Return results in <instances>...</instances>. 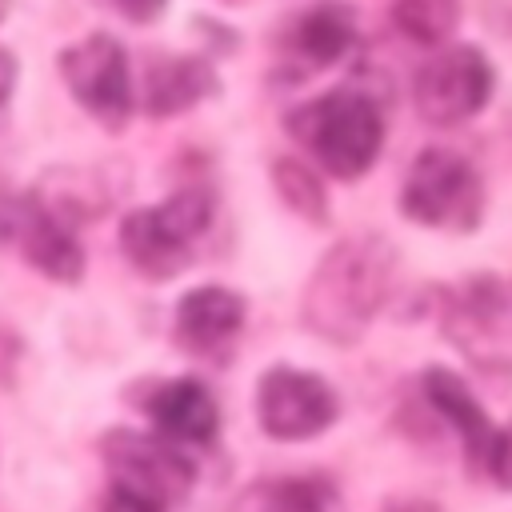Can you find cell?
Wrapping results in <instances>:
<instances>
[{"mask_svg":"<svg viewBox=\"0 0 512 512\" xmlns=\"http://www.w3.org/2000/svg\"><path fill=\"white\" fill-rule=\"evenodd\" d=\"M400 208L416 224L468 232L484 212V188L464 156L448 148H424L404 176Z\"/></svg>","mask_w":512,"mask_h":512,"instance_id":"5","label":"cell"},{"mask_svg":"<svg viewBox=\"0 0 512 512\" xmlns=\"http://www.w3.org/2000/svg\"><path fill=\"white\" fill-rule=\"evenodd\" d=\"M100 512H160V508H152V504H140V500H132V496H124V492L108 488V496H104Z\"/></svg>","mask_w":512,"mask_h":512,"instance_id":"19","label":"cell"},{"mask_svg":"<svg viewBox=\"0 0 512 512\" xmlns=\"http://www.w3.org/2000/svg\"><path fill=\"white\" fill-rule=\"evenodd\" d=\"M392 20L408 40L440 44L460 20V0H392Z\"/></svg>","mask_w":512,"mask_h":512,"instance_id":"16","label":"cell"},{"mask_svg":"<svg viewBox=\"0 0 512 512\" xmlns=\"http://www.w3.org/2000/svg\"><path fill=\"white\" fill-rule=\"evenodd\" d=\"M288 132L328 168L336 180H356L372 168L380 144H384V120L380 108L348 88L324 92L320 100L300 104L288 116Z\"/></svg>","mask_w":512,"mask_h":512,"instance_id":"2","label":"cell"},{"mask_svg":"<svg viewBox=\"0 0 512 512\" xmlns=\"http://www.w3.org/2000/svg\"><path fill=\"white\" fill-rule=\"evenodd\" d=\"M0 240L20 248V256L60 284L84 276V252L68 224L40 196H0Z\"/></svg>","mask_w":512,"mask_h":512,"instance_id":"8","label":"cell"},{"mask_svg":"<svg viewBox=\"0 0 512 512\" xmlns=\"http://www.w3.org/2000/svg\"><path fill=\"white\" fill-rule=\"evenodd\" d=\"M272 180H276V192H280V200L292 208V212H300L304 220H312V224H320L324 216H328V200H324V188H320V180H316V172L308 168V164H300V160H276L272 164Z\"/></svg>","mask_w":512,"mask_h":512,"instance_id":"17","label":"cell"},{"mask_svg":"<svg viewBox=\"0 0 512 512\" xmlns=\"http://www.w3.org/2000/svg\"><path fill=\"white\" fill-rule=\"evenodd\" d=\"M136 404L144 408V416L168 436V440H184V444H212L216 428H220V412L212 392L192 380V376H172V380H152Z\"/></svg>","mask_w":512,"mask_h":512,"instance_id":"11","label":"cell"},{"mask_svg":"<svg viewBox=\"0 0 512 512\" xmlns=\"http://www.w3.org/2000/svg\"><path fill=\"white\" fill-rule=\"evenodd\" d=\"M100 460H104L116 492H124L140 504H152L160 512H168L176 500H184L196 480V464L180 448H172L168 440H160L152 432H136V428L104 432Z\"/></svg>","mask_w":512,"mask_h":512,"instance_id":"4","label":"cell"},{"mask_svg":"<svg viewBox=\"0 0 512 512\" xmlns=\"http://www.w3.org/2000/svg\"><path fill=\"white\" fill-rule=\"evenodd\" d=\"M212 192L208 188H180L156 208H136L120 224V248L152 280H168L192 264L196 240L212 224Z\"/></svg>","mask_w":512,"mask_h":512,"instance_id":"3","label":"cell"},{"mask_svg":"<svg viewBox=\"0 0 512 512\" xmlns=\"http://www.w3.org/2000/svg\"><path fill=\"white\" fill-rule=\"evenodd\" d=\"M244 328V296L220 284H200L180 296L172 336L188 356H220Z\"/></svg>","mask_w":512,"mask_h":512,"instance_id":"10","label":"cell"},{"mask_svg":"<svg viewBox=\"0 0 512 512\" xmlns=\"http://www.w3.org/2000/svg\"><path fill=\"white\" fill-rule=\"evenodd\" d=\"M396 272V252L384 236L360 232L344 236L324 252L316 272L304 284L300 316L304 324L336 344H352L368 320L380 312Z\"/></svg>","mask_w":512,"mask_h":512,"instance_id":"1","label":"cell"},{"mask_svg":"<svg viewBox=\"0 0 512 512\" xmlns=\"http://www.w3.org/2000/svg\"><path fill=\"white\" fill-rule=\"evenodd\" d=\"M424 396H428V404L460 432L468 456H472V460H488V448H492V436H496V432H492L484 408L476 404V396H472L448 368H428V372H424Z\"/></svg>","mask_w":512,"mask_h":512,"instance_id":"14","label":"cell"},{"mask_svg":"<svg viewBox=\"0 0 512 512\" xmlns=\"http://www.w3.org/2000/svg\"><path fill=\"white\" fill-rule=\"evenodd\" d=\"M332 496V484L320 476H276L252 484L236 512H328Z\"/></svg>","mask_w":512,"mask_h":512,"instance_id":"15","label":"cell"},{"mask_svg":"<svg viewBox=\"0 0 512 512\" xmlns=\"http://www.w3.org/2000/svg\"><path fill=\"white\" fill-rule=\"evenodd\" d=\"M4 12H8V0H0V20H4Z\"/></svg>","mask_w":512,"mask_h":512,"instance_id":"22","label":"cell"},{"mask_svg":"<svg viewBox=\"0 0 512 512\" xmlns=\"http://www.w3.org/2000/svg\"><path fill=\"white\" fill-rule=\"evenodd\" d=\"M216 92V72L196 56H156L144 72V112L176 116Z\"/></svg>","mask_w":512,"mask_h":512,"instance_id":"12","label":"cell"},{"mask_svg":"<svg viewBox=\"0 0 512 512\" xmlns=\"http://www.w3.org/2000/svg\"><path fill=\"white\" fill-rule=\"evenodd\" d=\"M352 36H356V24H352V12L340 8V4H324V8H312L304 12L284 44H288V56L304 68H328L332 60H340L348 48H352Z\"/></svg>","mask_w":512,"mask_h":512,"instance_id":"13","label":"cell"},{"mask_svg":"<svg viewBox=\"0 0 512 512\" xmlns=\"http://www.w3.org/2000/svg\"><path fill=\"white\" fill-rule=\"evenodd\" d=\"M336 392L312 376V372H300V368H288V364H276L260 376V388H256V416H260V428L276 440H308V436H320L332 420H336Z\"/></svg>","mask_w":512,"mask_h":512,"instance_id":"7","label":"cell"},{"mask_svg":"<svg viewBox=\"0 0 512 512\" xmlns=\"http://www.w3.org/2000/svg\"><path fill=\"white\" fill-rule=\"evenodd\" d=\"M116 8L128 16V20H152L164 12V0H116Z\"/></svg>","mask_w":512,"mask_h":512,"instance_id":"20","label":"cell"},{"mask_svg":"<svg viewBox=\"0 0 512 512\" xmlns=\"http://www.w3.org/2000/svg\"><path fill=\"white\" fill-rule=\"evenodd\" d=\"M60 76L76 104L96 116L108 132H120L132 112V88H128V60L120 40L96 32L80 44L60 52Z\"/></svg>","mask_w":512,"mask_h":512,"instance_id":"6","label":"cell"},{"mask_svg":"<svg viewBox=\"0 0 512 512\" xmlns=\"http://www.w3.org/2000/svg\"><path fill=\"white\" fill-rule=\"evenodd\" d=\"M488 92H492V68H488V60H484L476 48H468V44L432 56V60L416 72V88H412L420 120L440 124V128L476 116V112L484 108Z\"/></svg>","mask_w":512,"mask_h":512,"instance_id":"9","label":"cell"},{"mask_svg":"<svg viewBox=\"0 0 512 512\" xmlns=\"http://www.w3.org/2000/svg\"><path fill=\"white\" fill-rule=\"evenodd\" d=\"M488 468H492V476L504 484V488H512V420L492 436V448H488Z\"/></svg>","mask_w":512,"mask_h":512,"instance_id":"18","label":"cell"},{"mask_svg":"<svg viewBox=\"0 0 512 512\" xmlns=\"http://www.w3.org/2000/svg\"><path fill=\"white\" fill-rule=\"evenodd\" d=\"M12 84H16V56L8 48H0V112H4L8 96H12Z\"/></svg>","mask_w":512,"mask_h":512,"instance_id":"21","label":"cell"}]
</instances>
